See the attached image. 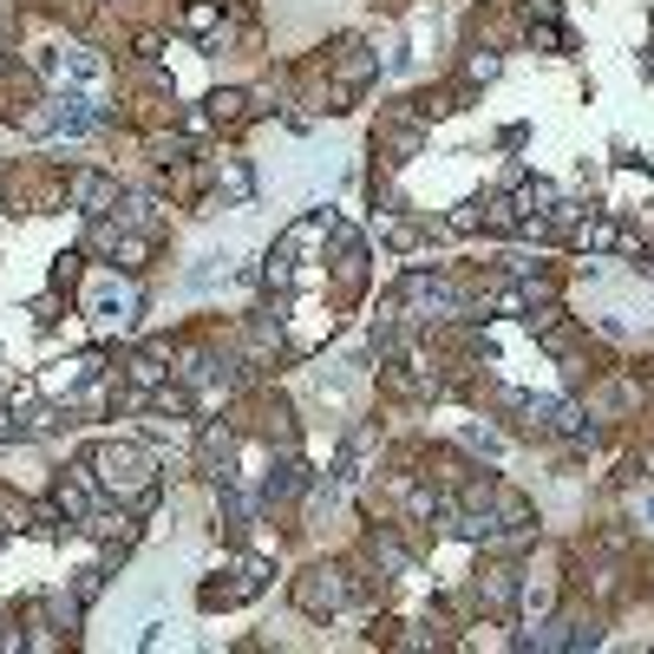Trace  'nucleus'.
<instances>
[{"mask_svg": "<svg viewBox=\"0 0 654 654\" xmlns=\"http://www.w3.org/2000/svg\"><path fill=\"white\" fill-rule=\"evenodd\" d=\"M66 190H72V203H79V210H92V216H98V210H118V183H111V177H98V170H72V183H66Z\"/></svg>", "mask_w": 654, "mask_h": 654, "instance_id": "3", "label": "nucleus"}, {"mask_svg": "<svg viewBox=\"0 0 654 654\" xmlns=\"http://www.w3.org/2000/svg\"><path fill=\"white\" fill-rule=\"evenodd\" d=\"M642 511H649V518H654V498H649V504H642Z\"/></svg>", "mask_w": 654, "mask_h": 654, "instance_id": "5", "label": "nucleus"}, {"mask_svg": "<svg viewBox=\"0 0 654 654\" xmlns=\"http://www.w3.org/2000/svg\"><path fill=\"white\" fill-rule=\"evenodd\" d=\"M85 465H92V478L105 485V498H118V504H151V498H157V472H151V459H144L138 445L105 439Z\"/></svg>", "mask_w": 654, "mask_h": 654, "instance_id": "1", "label": "nucleus"}, {"mask_svg": "<svg viewBox=\"0 0 654 654\" xmlns=\"http://www.w3.org/2000/svg\"><path fill=\"white\" fill-rule=\"evenodd\" d=\"M262 576H269L262 563H242V570H236V583H210V590H203V603H210V609L242 603V596H255V590H262Z\"/></svg>", "mask_w": 654, "mask_h": 654, "instance_id": "4", "label": "nucleus"}, {"mask_svg": "<svg viewBox=\"0 0 654 654\" xmlns=\"http://www.w3.org/2000/svg\"><path fill=\"white\" fill-rule=\"evenodd\" d=\"M347 596H354V583H347V570H308L301 583H295V603L308 609V616H334V609H347Z\"/></svg>", "mask_w": 654, "mask_h": 654, "instance_id": "2", "label": "nucleus"}]
</instances>
